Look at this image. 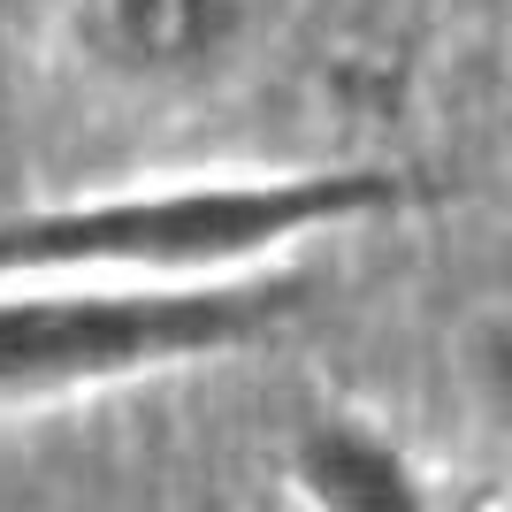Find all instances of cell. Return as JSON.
Wrapping results in <instances>:
<instances>
[{"label":"cell","instance_id":"obj_2","mask_svg":"<svg viewBox=\"0 0 512 512\" xmlns=\"http://www.w3.org/2000/svg\"><path fill=\"white\" fill-rule=\"evenodd\" d=\"M306 291L314 283L299 268H260V276L222 283H0V413L230 360L245 344L276 337L306 306Z\"/></svg>","mask_w":512,"mask_h":512},{"label":"cell","instance_id":"obj_1","mask_svg":"<svg viewBox=\"0 0 512 512\" xmlns=\"http://www.w3.org/2000/svg\"><path fill=\"white\" fill-rule=\"evenodd\" d=\"M444 199L390 161H314V169H214L169 184H107L0 214V283H222L283 268L314 237Z\"/></svg>","mask_w":512,"mask_h":512},{"label":"cell","instance_id":"obj_4","mask_svg":"<svg viewBox=\"0 0 512 512\" xmlns=\"http://www.w3.org/2000/svg\"><path fill=\"white\" fill-rule=\"evenodd\" d=\"M85 31L107 69L138 85H184L245 39V0H85Z\"/></svg>","mask_w":512,"mask_h":512},{"label":"cell","instance_id":"obj_3","mask_svg":"<svg viewBox=\"0 0 512 512\" xmlns=\"http://www.w3.org/2000/svg\"><path fill=\"white\" fill-rule=\"evenodd\" d=\"M283 474L306 512H444L413 451L360 413H314L283 451Z\"/></svg>","mask_w":512,"mask_h":512}]
</instances>
